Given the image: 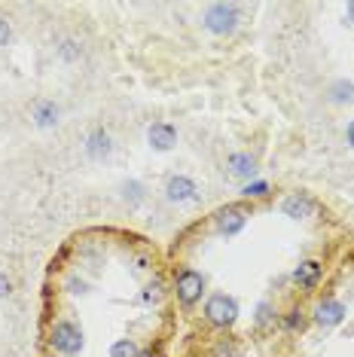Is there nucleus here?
Returning <instances> with one entry per match:
<instances>
[{
	"label": "nucleus",
	"instance_id": "nucleus-9",
	"mask_svg": "<svg viewBox=\"0 0 354 357\" xmlns=\"http://www.w3.org/2000/svg\"><path fill=\"white\" fill-rule=\"evenodd\" d=\"M281 211L287 214V217H293V220H302V217H309L311 211H315V202L306 196V192H296V196H290L284 198V205H281Z\"/></svg>",
	"mask_w": 354,
	"mask_h": 357
},
{
	"label": "nucleus",
	"instance_id": "nucleus-14",
	"mask_svg": "<svg viewBox=\"0 0 354 357\" xmlns=\"http://www.w3.org/2000/svg\"><path fill=\"white\" fill-rule=\"evenodd\" d=\"M330 98H333V101H336V104H351L354 101V83H336V85H333V89H330Z\"/></svg>",
	"mask_w": 354,
	"mask_h": 357
},
{
	"label": "nucleus",
	"instance_id": "nucleus-18",
	"mask_svg": "<svg viewBox=\"0 0 354 357\" xmlns=\"http://www.w3.org/2000/svg\"><path fill=\"white\" fill-rule=\"evenodd\" d=\"M266 192H269V187H266V183H253V187H251V183H247V187H244V196L247 198H251V196H266Z\"/></svg>",
	"mask_w": 354,
	"mask_h": 357
},
{
	"label": "nucleus",
	"instance_id": "nucleus-17",
	"mask_svg": "<svg viewBox=\"0 0 354 357\" xmlns=\"http://www.w3.org/2000/svg\"><path fill=\"white\" fill-rule=\"evenodd\" d=\"M12 37V28H10V21H6L3 16H0V46H6Z\"/></svg>",
	"mask_w": 354,
	"mask_h": 357
},
{
	"label": "nucleus",
	"instance_id": "nucleus-22",
	"mask_svg": "<svg viewBox=\"0 0 354 357\" xmlns=\"http://www.w3.org/2000/svg\"><path fill=\"white\" fill-rule=\"evenodd\" d=\"M138 357H159V354H153V351H138Z\"/></svg>",
	"mask_w": 354,
	"mask_h": 357
},
{
	"label": "nucleus",
	"instance_id": "nucleus-16",
	"mask_svg": "<svg viewBox=\"0 0 354 357\" xmlns=\"http://www.w3.org/2000/svg\"><path fill=\"white\" fill-rule=\"evenodd\" d=\"M269 320H272V305L263 303V305H260V309H257V324H260V327H266Z\"/></svg>",
	"mask_w": 354,
	"mask_h": 357
},
{
	"label": "nucleus",
	"instance_id": "nucleus-8",
	"mask_svg": "<svg viewBox=\"0 0 354 357\" xmlns=\"http://www.w3.org/2000/svg\"><path fill=\"white\" fill-rule=\"evenodd\" d=\"M196 183L189 181V177H168V183H165V196L171 198V202H189V198H196Z\"/></svg>",
	"mask_w": 354,
	"mask_h": 357
},
{
	"label": "nucleus",
	"instance_id": "nucleus-5",
	"mask_svg": "<svg viewBox=\"0 0 354 357\" xmlns=\"http://www.w3.org/2000/svg\"><path fill=\"white\" fill-rule=\"evenodd\" d=\"M244 223H247V214L242 208H236V205H226V208H220V211H217V217H214V229L220 235L242 232Z\"/></svg>",
	"mask_w": 354,
	"mask_h": 357
},
{
	"label": "nucleus",
	"instance_id": "nucleus-23",
	"mask_svg": "<svg viewBox=\"0 0 354 357\" xmlns=\"http://www.w3.org/2000/svg\"><path fill=\"white\" fill-rule=\"evenodd\" d=\"M348 19L354 21V3H348Z\"/></svg>",
	"mask_w": 354,
	"mask_h": 357
},
{
	"label": "nucleus",
	"instance_id": "nucleus-6",
	"mask_svg": "<svg viewBox=\"0 0 354 357\" xmlns=\"http://www.w3.org/2000/svg\"><path fill=\"white\" fill-rule=\"evenodd\" d=\"M345 315H348V312H345V305L339 303V299H324V303L315 309V320H317L321 327H336V324H342Z\"/></svg>",
	"mask_w": 354,
	"mask_h": 357
},
{
	"label": "nucleus",
	"instance_id": "nucleus-21",
	"mask_svg": "<svg viewBox=\"0 0 354 357\" xmlns=\"http://www.w3.org/2000/svg\"><path fill=\"white\" fill-rule=\"evenodd\" d=\"M348 144H351V147H354V123H351V125H348Z\"/></svg>",
	"mask_w": 354,
	"mask_h": 357
},
{
	"label": "nucleus",
	"instance_id": "nucleus-20",
	"mask_svg": "<svg viewBox=\"0 0 354 357\" xmlns=\"http://www.w3.org/2000/svg\"><path fill=\"white\" fill-rule=\"evenodd\" d=\"M296 324H302V318H300V312H290V318H287V327L293 330Z\"/></svg>",
	"mask_w": 354,
	"mask_h": 357
},
{
	"label": "nucleus",
	"instance_id": "nucleus-13",
	"mask_svg": "<svg viewBox=\"0 0 354 357\" xmlns=\"http://www.w3.org/2000/svg\"><path fill=\"white\" fill-rule=\"evenodd\" d=\"M34 119H37V125H55L59 123V107L49 104V101H40L37 107H34Z\"/></svg>",
	"mask_w": 354,
	"mask_h": 357
},
{
	"label": "nucleus",
	"instance_id": "nucleus-15",
	"mask_svg": "<svg viewBox=\"0 0 354 357\" xmlns=\"http://www.w3.org/2000/svg\"><path fill=\"white\" fill-rule=\"evenodd\" d=\"M110 357H138V345L132 339H119V342H113Z\"/></svg>",
	"mask_w": 354,
	"mask_h": 357
},
{
	"label": "nucleus",
	"instance_id": "nucleus-3",
	"mask_svg": "<svg viewBox=\"0 0 354 357\" xmlns=\"http://www.w3.org/2000/svg\"><path fill=\"white\" fill-rule=\"evenodd\" d=\"M55 351L61 354H76L83 348V330L76 324H70V320H59V324L52 327V336H49Z\"/></svg>",
	"mask_w": 354,
	"mask_h": 357
},
{
	"label": "nucleus",
	"instance_id": "nucleus-11",
	"mask_svg": "<svg viewBox=\"0 0 354 357\" xmlns=\"http://www.w3.org/2000/svg\"><path fill=\"white\" fill-rule=\"evenodd\" d=\"M293 278H296V284H302V287H315V284L321 281V263H317V260L300 263V266H296V272H293Z\"/></svg>",
	"mask_w": 354,
	"mask_h": 357
},
{
	"label": "nucleus",
	"instance_id": "nucleus-19",
	"mask_svg": "<svg viewBox=\"0 0 354 357\" xmlns=\"http://www.w3.org/2000/svg\"><path fill=\"white\" fill-rule=\"evenodd\" d=\"M10 290H12V281L6 275H0V296H10Z\"/></svg>",
	"mask_w": 354,
	"mask_h": 357
},
{
	"label": "nucleus",
	"instance_id": "nucleus-10",
	"mask_svg": "<svg viewBox=\"0 0 354 357\" xmlns=\"http://www.w3.org/2000/svg\"><path fill=\"white\" fill-rule=\"evenodd\" d=\"M226 165H229V174H236V177H253L257 174V159H253L251 153H232Z\"/></svg>",
	"mask_w": 354,
	"mask_h": 357
},
{
	"label": "nucleus",
	"instance_id": "nucleus-12",
	"mask_svg": "<svg viewBox=\"0 0 354 357\" xmlns=\"http://www.w3.org/2000/svg\"><path fill=\"white\" fill-rule=\"evenodd\" d=\"M89 156H95V159H101V156H107L110 153V134L104 132V128H98V132H92V138H89Z\"/></svg>",
	"mask_w": 354,
	"mask_h": 357
},
{
	"label": "nucleus",
	"instance_id": "nucleus-1",
	"mask_svg": "<svg viewBox=\"0 0 354 357\" xmlns=\"http://www.w3.org/2000/svg\"><path fill=\"white\" fill-rule=\"evenodd\" d=\"M238 25V6L236 3H211L205 12V28L211 34H232Z\"/></svg>",
	"mask_w": 354,
	"mask_h": 357
},
{
	"label": "nucleus",
	"instance_id": "nucleus-4",
	"mask_svg": "<svg viewBox=\"0 0 354 357\" xmlns=\"http://www.w3.org/2000/svg\"><path fill=\"white\" fill-rule=\"evenodd\" d=\"M177 299H180L183 305H196L202 299V290H205V278L196 272V269H183L180 275H177Z\"/></svg>",
	"mask_w": 354,
	"mask_h": 357
},
{
	"label": "nucleus",
	"instance_id": "nucleus-7",
	"mask_svg": "<svg viewBox=\"0 0 354 357\" xmlns=\"http://www.w3.org/2000/svg\"><path fill=\"white\" fill-rule=\"evenodd\" d=\"M147 141H150L153 150L165 153V150H171L177 144V132H174V125H168V123H153L150 132H147Z\"/></svg>",
	"mask_w": 354,
	"mask_h": 357
},
{
	"label": "nucleus",
	"instance_id": "nucleus-2",
	"mask_svg": "<svg viewBox=\"0 0 354 357\" xmlns=\"http://www.w3.org/2000/svg\"><path fill=\"white\" fill-rule=\"evenodd\" d=\"M205 318H208L214 327H232L236 318H238L236 299L226 296V294H214L208 299V305H205Z\"/></svg>",
	"mask_w": 354,
	"mask_h": 357
}]
</instances>
